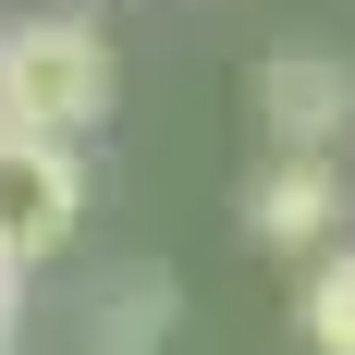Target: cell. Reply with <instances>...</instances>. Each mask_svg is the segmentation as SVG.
Segmentation results:
<instances>
[{"label": "cell", "mask_w": 355, "mask_h": 355, "mask_svg": "<svg viewBox=\"0 0 355 355\" xmlns=\"http://www.w3.org/2000/svg\"><path fill=\"white\" fill-rule=\"evenodd\" d=\"M110 110V37L86 12H25L0 25V123L25 135H86Z\"/></svg>", "instance_id": "cell-1"}, {"label": "cell", "mask_w": 355, "mask_h": 355, "mask_svg": "<svg viewBox=\"0 0 355 355\" xmlns=\"http://www.w3.org/2000/svg\"><path fill=\"white\" fill-rule=\"evenodd\" d=\"M73 233H86V159H73V135L0 123V257L12 270H49Z\"/></svg>", "instance_id": "cell-2"}, {"label": "cell", "mask_w": 355, "mask_h": 355, "mask_svg": "<svg viewBox=\"0 0 355 355\" xmlns=\"http://www.w3.org/2000/svg\"><path fill=\"white\" fill-rule=\"evenodd\" d=\"M257 123H270V147H343L355 62L343 49H270V62H257Z\"/></svg>", "instance_id": "cell-3"}, {"label": "cell", "mask_w": 355, "mask_h": 355, "mask_svg": "<svg viewBox=\"0 0 355 355\" xmlns=\"http://www.w3.org/2000/svg\"><path fill=\"white\" fill-rule=\"evenodd\" d=\"M245 233L257 245H331L343 233V159L331 147H270V172L245 184Z\"/></svg>", "instance_id": "cell-4"}, {"label": "cell", "mask_w": 355, "mask_h": 355, "mask_svg": "<svg viewBox=\"0 0 355 355\" xmlns=\"http://www.w3.org/2000/svg\"><path fill=\"white\" fill-rule=\"evenodd\" d=\"M86 343L98 355H159L172 343V270H110L98 306H86Z\"/></svg>", "instance_id": "cell-5"}, {"label": "cell", "mask_w": 355, "mask_h": 355, "mask_svg": "<svg viewBox=\"0 0 355 355\" xmlns=\"http://www.w3.org/2000/svg\"><path fill=\"white\" fill-rule=\"evenodd\" d=\"M306 343H319V355H355V245L306 270Z\"/></svg>", "instance_id": "cell-6"}, {"label": "cell", "mask_w": 355, "mask_h": 355, "mask_svg": "<svg viewBox=\"0 0 355 355\" xmlns=\"http://www.w3.org/2000/svg\"><path fill=\"white\" fill-rule=\"evenodd\" d=\"M12 319H25V270L0 257V343H12Z\"/></svg>", "instance_id": "cell-7"}]
</instances>
